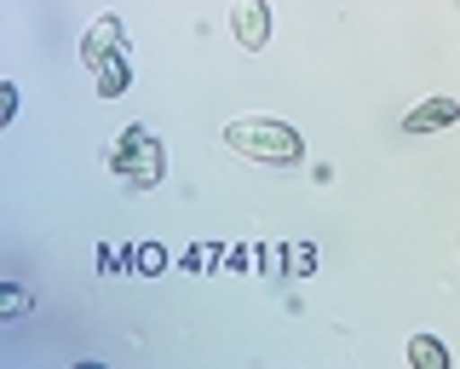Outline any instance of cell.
Returning a JSON list of instances; mask_svg holds the SVG:
<instances>
[{
	"mask_svg": "<svg viewBox=\"0 0 460 369\" xmlns=\"http://www.w3.org/2000/svg\"><path fill=\"white\" fill-rule=\"evenodd\" d=\"M219 139L236 156H248V162H265V167H294L299 156H305V139H299L294 122H277V116H236L219 127Z\"/></svg>",
	"mask_w": 460,
	"mask_h": 369,
	"instance_id": "6da1fadb",
	"label": "cell"
},
{
	"mask_svg": "<svg viewBox=\"0 0 460 369\" xmlns=\"http://www.w3.org/2000/svg\"><path fill=\"white\" fill-rule=\"evenodd\" d=\"M110 174L121 179V184H133V191H150V184H162V145H155V133H150V127L127 122L121 133H115Z\"/></svg>",
	"mask_w": 460,
	"mask_h": 369,
	"instance_id": "7a4b0ae2",
	"label": "cell"
},
{
	"mask_svg": "<svg viewBox=\"0 0 460 369\" xmlns=\"http://www.w3.org/2000/svg\"><path fill=\"white\" fill-rule=\"evenodd\" d=\"M270 35H277L270 0H230V40H236L242 52H265Z\"/></svg>",
	"mask_w": 460,
	"mask_h": 369,
	"instance_id": "3957f363",
	"label": "cell"
},
{
	"mask_svg": "<svg viewBox=\"0 0 460 369\" xmlns=\"http://www.w3.org/2000/svg\"><path fill=\"white\" fill-rule=\"evenodd\" d=\"M455 122H460V98L455 93H431V98H420V104L402 116V133L426 139V133H443V127H455Z\"/></svg>",
	"mask_w": 460,
	"mask_h": 369,
	"instance_id": "277c9868",
	"label": "cell"
},
{
	"mask_svg": "<svg viewBox=\"0 0 460 369\" xmlns=\"http://www.w3.org/2000/svg\"><path fill=\"white\" fill-rule=\"evenodd\" d=\"M121 47H127V30H121V18H115V12H104V18H93L81 30V64L86 69H98L110 52H121Z\"/></svg>",
	"mask_w": 460,
	"mask_h": 369,
	"instance_id": "5b68a950",
	"label": "cell"
},
{
	"mask_svg": "<svg viewBox=\"0 0 460 369\" xmlns=\"http://www.w3.org/2000/svg\"><path fill=\"white\" fill-rule=\"evenodd\" d=\"M127 87H133V52L121 47V52H110V58L93 69V93L98 98H121Z\"/></svg>",
	"mask_w": 460,
	"mask_h": 369,
	"instance_id": "8992f818",
	"label": "cell"
},
{
	"mask_svg": "<svg viewBox=\"0 0 460 369\" xmlns=\"http://www.w3.org/2000/svg\"><path fill=\"white\" fill-rule=\"evenodd\" d=\"M402 358H409L414 369H449V346H443L438 335H409Z\"/></svg>",
	"mask_w": 460,
	"mask_h": 369,
	"instance_id": "52a82bcc",
	"label": "cell"
},
{
	"mask_svg": "<svg viewBox=\"0 0 460 369\" xmlns=\"http://www.w3.org/2000/svg\"><path fill=\"white\" fill-rule=\"evenodd\" d=\"M133 272H144V277L167 272V248H162V243H144V248H133Z\"/></svg>",
	"mask_w": 460,
	"mask_h": 369,
	"instance_id": "ba28073f",
	"label": "cell"
},
{
	"mask_svg": "<svg viewBox=\"0 0 460 369\" xmlns=\"http://www.w3.org/2000/svg\"><path fill=\"white\" fill-rule=\"evenodd\" d=\"M0 93H6V98H0V122H12V116H18V87H12V81H6V87H0Z\"/></svg>",
	"mask_w": 460,
	"mask_h": 369,
	"instance_id": "9c48e42d",
	"label": "cell"
},
{
	"mask_svg": "<svg viewBox=\"0 0 460 369\" xmlns=\"http://www.w3.org/2000/svg\"><path fill=\"white\" fill-rule=\"evenodd\" d=\"M23 306H29V294H23V289H6V311H12V318H18Z\"/></svg>",
	"mask_w": 460,
	"mask_h": 369,
	"instance_id": "30bf717a",
	"label": "cell"
}]
</instances>
